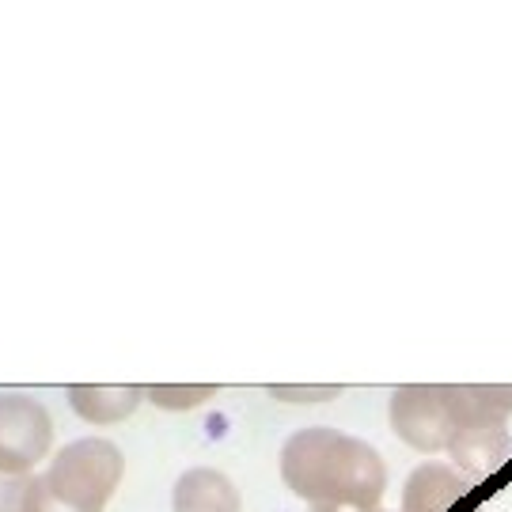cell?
<instances>
[{
    "mask_svg": "<svg viewBox=\"0 0 512 512\" xmlns=\"http://www.w3.org/2000/svg\"><path fill=\"white\" fill-rule=\"evenodd\" d=\"M281 482L308 505L376 509L387 490V467L372 444L315 425L285 440Z\"/></svg>",
    "mask_w": 512,
    "mask_h": 512,
    "instance_id": "6da1fadb",
    "label": "cell"
},
{
    "mask_svg": "<svg viewBox=\"0 0 512 512\" xmlns=\"http://www.w3.org/2000/svg\"><path fill=\"white\" fill-rule=\"evenodd\" d=\"M122 471H126L122 448H114L110 440L84 437L57 452L42 482H46L50 497H57L65 509L103 512L122 482Z\"/></svg>",
    "mask_w": 512,
    "mask_h": 512,
    "instance_id": "7a4b0ae2",
    "label": "cell"
},
{
    "mask_svg": "<svg viewBox=\"0 0 512 512\" xmlns=\"http://www.w3.org/2000/svg\"><path fill=\"white\" fill-rule=\"evenodd\" d=\"M54 444V421L31 395H0V475H31Z\"/></svg>",
    "mask_w": 512,
    "mask_h": 512,
    "instance_id": "3957f363",
    "label": "cell"
},
{
    "mask_svg": "<svg viewBox=\"0 0 512 512\" xmlns=\"http://www.w3.org/2000/svg\"><path fill=\"white\" fill-rule=\"evenodd\" d=\"M391 429L418 452H448L456 437V418L444 387H399L391 395Z\"/></svg>",
    "mask_w": 512,
    "mask_h": 512,
    "instance_id": "277c9868",
    "label": "cell"
},
{
    "mask_svg": "<svg viewBox=\"0 0 512 512\" xmlns=\"http://www.w3.org/2000/svg\"><path fill=\"white\" fill-rule=\"evenodd\" d=\"M399 512H486L475 490V478H467L456 463L429 459L418 463L403 486Z\"/></svg>",
    "mask_w": 512,
    "mask_h": 512,
    "instance_id": "5b68a950",
    "label": "cell"
},
{
    "mask_svg": "<svg viewBox=\"0 0 512 512\" xmlns=\"http://www.w3.org/2000/svg\"><path fill=\"white\" fill-rule=\"evenodd\" d=\"M509 456V421H471V425H459L452 444H448V459L467 478H490L494 471H501L509 463Z\"/></svg>",
    "mask_w": 512,
    "mask_h": 512,
    "instance_id": "8992f818",
    "label": "cell"
},
{
    "mask_svg": "<svg viewBox=\"0 0 512 512\" xmlns=\"http://www.w3.org/2000/svg\"><path fill=\"white\" fill-rule=\"evenodd\" d=\"M175 512H239V490L228 482V475H220L213 467H190L171 494Z\"/></svg>",
    "mask_w": 512,
    "mask_h": 512,
    "instance_id": "52a82bcc",
    "label": "cell"
},
{
    "mask_svg": "<svg viewBox=\"0 0 512 512\" xmlns=\"http://www.w3.org/2000/svg\"><path fill=\"white\" fill-rule=\"evenodd\" d=\"M141 399H145V387H69V406L95 425H114L129 418Z\"/></svg>",
    "mask_w": 512,
    "mask_h": 512,
    "instance_id": "ba28073f",
    "label": "cell"
},
{
    "mask_svg": "<svg viewBox=\"0 0 512 512\" xmlns=\"http://www.w3.org/2000/svg\"><path fill=\"white\" fill-rule=\"evenodd\" d=\"M213 395H217V387H209V384H194V387L152 384V387H145V399L148 403H156L160 410H194V406L209 403Z\"/></svg>",
    "mask_w": 512,
    "mask_h": 512,
    "instance_id": "9c48e42d",
    "label": "cell"
},
{
    "mask_svg": "<svg viewBox=\"0 0 512 512\" xmlns=\"http://www.w3.org/2000/svg\"><path fill=\"white\" fill-rule=\"evenodd\" d=\"M19 512H73V509H65L57 497H50V490H46L42 475H31V482H27V494H23V509H19Z\"/></svg>",
    "mask_w": 512,
    "mask_h": 512,
    "instance_id": "30bf717a",
    "label": "cell"
},
{
    "mask_svg": "<svg viewBox=\"0 0 512 512\" xmlns=\"http://www.w3.org/2000/svg\"><path fill=\"white\" fill-rule=\"evenodd\" d=\"M31 475H0V512L23 509V494H27Z\"/></svg>",
    "mask_w": 512,
    "mask_h": 512,
    "instance_id": "8fae6325",
    "label": "cell"
},
{
    "mask_svg": "<svg viewBox=\"0 0 512 512\" xmlns=\"http://www.w3.org/2000/svg\"><path fill=\"white\" fill-rule=\"evenodd\" d=\"M274 399H296V403H323V399H334L338 387H270Z\"/></svg>",
    "mask_w": 512,
    "mask_h": 512,
    "instance_id": "7c38bea8",
    "label": "cell"
},
{
    "mask_svg": "<svg viewBox=\"0 0 512 512\" xmlns=\"http://www.w3.org/2000/svg\"><path fill=\"white\" fill-rule=\"evenodd\" d=\"M311 512H365V509H353V505H311Z\"/></svg>",
    "mask_w": 512,
    "mask_h": 512,
    "instance_id": "4fadbf2b",
    "label": "cell"
},
{
    "mask_svg": "<svg viewBox=\"0 0 512 512\" xmlns=\"http://www.w3.org/2000/svg\"><path fill=\"white\" fill-rule=\"evenodd\" d=\"M365 512H387V509H380V505H376V509H365Z\"/></svg>",
    "mask_w": 512,
    "mask_h": 512,
    "instance_id": "5bb4252c",
    "label": "cell"
}]
</instances>
